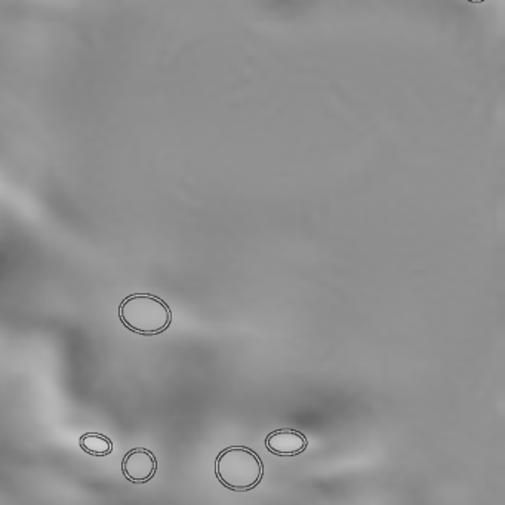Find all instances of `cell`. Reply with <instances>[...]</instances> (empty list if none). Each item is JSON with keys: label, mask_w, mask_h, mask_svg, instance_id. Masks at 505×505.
Instances as JSON below:
<instances>
[{"label": "cell", "mask_w": 505, "mask_h": 505, "mask_svg": "<svg viewBox=\"0 0 505 505\" xmlns=\"http://www.w3.org/2000/svg\"><path fill=\"white\" fill-rule=\"evenodd\" d=\"M119 319L133 334L160 335L171 326L172 312L158 296L133 294L120 303Z\"/></svg>", "instance_id": "obj_1"}, {"label": "cell", "mask_w": 505, "mask_h": 505, "mask_svg": "<svg viewBox=\"0 0 505 505\" xmlns=\"http://www.w3.org/2000/svg\"><path fill=\"white\" fill-rule=\"evenodd\" d=\"M215 475L230 491L248 492L261 484L264 464L252 449L244 446H232L219 452L217 457Z\"/></svg>", "instance_id": "obj_2"}, {"label": "cell", "mask_w": 505, "mask_h": 505, "mask_svg": "<svg viewBox=\"0 0 505 505\" xmlns=\"http://www.w3.org/2000/svg\"><path fill=\"white\" fill-rule=\"evenodd\" d=\"M124 479L131 484H144L155 479L158 471V459L151 450L146 448H135L124 455L122 461Z\"/></svg>", "instance_id": "obj_3"}, {"label": "cell", "mask_w": 505, "mask_h": 505, "mask_svg": "<svg viewBox=\"0 0 505 505\" xmlns=\"http://www.w3.org/2000/svg\"><path fill=\"white\" fill-rule=\"evenodd\" d=\"M309 441L303 432L291 430V428H282L270 432L266 437V448L271 454L278 457H296L307 449Z\"/></svg>", "instance_id": "obj_4"}, {"label": "cell", "mask_w": 505, "mask_h": 505, "mask_svg": "<svg viewBox=\"0 0 505 505\" xmlns=\"http://www.w3.org/2000/svg\"><path fill=\"white\" fill-rule=\"evenodd\" d=\"M79 446L85 454L90 457H107L113 452V441L110 437L104 436L101 432H86L79 439Z\"/></svg>", "instance_id": "obj_5"}, {"label": "cell", "mask_w": 505, "mask_h": 505, "mask_svg": "<svg viewBox=\"0 0 505 505\" xmlns=\"http://www.w3.org/2000/svg\"><path fill=\"white\" fill-rule=\"evenodd\" d=\"M466 2H471V4H482L484 0H466Z\"/></svg>", "instance_id": "obj_6"}]
</instances>
